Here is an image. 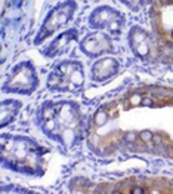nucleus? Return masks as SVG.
Wrapping results in <instances>:
<instances>
[{"instance_id":"nucleus-1","label":"nucleus","mask_w":173,"mask_h":194,"mask_svg":"<svg viewBox=\"0 0 173 194\" xmlns=\"http://www.w3.org/2000/svg\"><path fill=\"white\" fill-rule=\"evenodd\" d=\"M36 125L49 139L71 150L83 139L84 125L80 105L70 101H45L36 113Z\"/></svg>"},{"instance_id":"nucleus-2","label":"nucleus","mask_w":173,"mask_h":194,"mask_svg":"<svg viewBox=\"0 0 173 194\" xmlns=\"http://www.w3.org/2000/svg\"><path fill=\"white\" fill-rule=\"evenodd\" d=\"M49 148L36 139L22 135L2 134L0 162L16 173L27 176H43L46 172V154Z\"/></svg>"},{"instance_id":"nucleus-3","label":"nucleus","mask_w":173,"mask_h":194,"mask_svg":"<svg viewBox=\"0 0 173 194\" xmlns=\"http://www.w3.org/2000/svg\"><path fill=\"white\" fill-rule=\"evenodd\" d=\"M46 87L55 93H80L84 89V65L77 59L58 62L47 76Z\"/></svg>"},{"instance_id":"nucleus-4","label":"nucleus","mask_w":173,"mask_h":194,"mask_svg":"<svg viewBox=\"0 0 173 194\" xmlns=\"http://www.w3.org/2000/svg\"><path fill=\"white\" fill-rule=\"evenodd\" d=\"M40 85V79L37 74L36 65L31 61H21L13 65L7 73L5 82L2 85V91L11 95L30 96L37 91Z\"/></svg>"},{"instance_id":"nucleus-5","label":"nucleus","mask_w":173,"mask_h":194,"mask_svg":"<svg viewBox=\"0 0 173 194\" xmlns=\"http://www.w3.org/2000/svg\"><path fill=\"white\" fill-rule=\"evenodd\" d=\"M77 7L79 5L75 0H64V2L55 5L47 12L46 18L43 19L36 37H34V45H41L46 39L55 36L59 30H62L67 24H70L77 12Z\"/></svg>"},{"instance_id":"nucleus-6","label":"nucleus","mask_w":173,"mask_h":194,"mask_svg":"<svg viewBox=\"0 0 173 194\" xmlns=\"http://www.w3.org/2000/svg\"><path fill=\"white\" fill-rule=\"evenodd\" d=\"M89 27L98 31H105L110 36H120L126 27V16L123 12L108 5H101L90 12L88 18Z\"/></svg>"},{"instance_id":"nucleus-7","label":"nucleus","mask_w":173,"mask_h":194,"mask_svg":"<svg viewBox=\"0 0 173 194\" xmlns=\"http://www.w3.org/2000/svg\"><path fill=\"white\" fill-rule=\"evenodd\" d=\"M80 50L86 56L92 59H98L101 56H105L116 52V46L112 42V36H110L105 31L95 30L93 33H89L88 36L80 42Z\"/></svg>"},{"instance_id":"nucleus-8","label":"nucleus","mask_w":173,"mask_h":194,"mask_svg":"<svg viewBox=\"0 0 173 194\" xmlns=\"http://www.w3.org/2000/svg\"><path fill=\"white\" fill-rule=\"evenodd\" d=\"M127 42L132 54L139 59H148L152 54V39L150 33L139 25H132L127 34Z\"/></svg>"},{"instance_id":"nucleus-9","label":"nucleus","mask_w":173,"mask_h":194,"mask_svg":"<svg viewBox=\"0 0 173 194\" xmlns=\"http://www.w3.org/2000/svg\"><path fill=\"white\" fill-rule=\"evenodd\" d=\"M120 73V62L112 56H101L90 67V79L92 82L104 85L112 80Z\"/></svg>"},{"instance_id":"nucleus-10","label":"nucleus","mask_w":173,"mask_h":194,"mask_svg":"<svg viewBox=\"0 0 173 194\" xmlns=\"http://www.w3.org/2000/svg\"><path fill=\"white\" fill-rule=\"evenodd\" d=\"M79 42V31L75 28H68L62 33H59L58 36L52 40L46 49L41 52L46 58H56L67 54L75 43Z\"/></svg>"},{"instance_id":"nucleus-11","label":"nucleus","mask_w":173,"mask_h":194,"mask_svg":"<svg viewBox=\"0 0 173 194\" xmlns=\"http://www.w3.org/2000/svg\"><path fill=\"white\" fill-rule=\"evenodd\" d=\"M22 108V102L19 99H3L0 102V128H6L7 125L15 122Z\"/></svg>"},{"instance_id":"nucleus-12","label":"nucleus","mask_w":173,"mask_h":194,"mask_svg":"<svg viewBox=\"0 0 173 194\" xmlns=\"http://www.w3.org/2000/svg\"><path fill=\"white\" fill-rule=\"evenodd\" d=\"M120 3L124 5L127 9H130L132 12H139L142 7L152 3V0H120Z\"/></svg>"}]
</instances>
